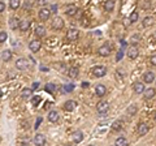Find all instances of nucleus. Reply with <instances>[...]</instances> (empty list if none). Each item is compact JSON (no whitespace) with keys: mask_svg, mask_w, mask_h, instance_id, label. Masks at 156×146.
<instances>
[{"mask_svg":"<svg viewBox=\"0 0 156 146\" xmlns=\"http://www.w3.org/2000/svg\"><path fill=\"white\" fill-rule=\"evenodd\" d=\"M78 36H80V31H78V29H69L68 33H66V38H68L70 42H76L77 39H78Z\"/></svg>","mask_w":156,"mask_h":146,"instance_id":"nucleus-3","label":"nucleus"},{"mask_svg":"<svg viewBox=\"0 0 156 146\" xmlns=\"http://www.w3.org/2000/svg\"><path fill=\"white\" fill-rule=\"evenodd\" d=\"M95 93H96L98 97H104L105 94H107V87L102 84L96 85V86H95Z\"/></svg>","mask_w":156,"mask_h":146,"instance_id":"nucleus-14","label":"nucleus"},{"mask_svg":"<svg viewBox=\"0 0 156 146\" xmlns=\"http://www.w3.org/2000/svg\"><path fill=\"white\" fill-rule=\"evenodd\" d=\"M73 89H74L73 85H65V86H64V91H72Z\"/></svg>","mask_w":156,"mask_h":146,"instance_id":"nucleus-37","label":"nucleus"},{"mask_svg":"<svg viewBox=\"0 0 156 146\" xmlns=\"http://www.w3.org/2000/svg\"><path fill=\"white\" fill-rule=\"evenodd\" d=\"M77 107V103L76 101H66L65 103H64V108L66 110V111H69V112H72V111H74Z\"/></svg>","mask_w":156,"mask_h":146,"instance_id":"nucleus-18","label":"nucleus"},{"mask_svg":"<svg viewBox=\"0 0 156 146\" xmlns=\"http://www.w3.org/2000/svg\"><path fill=\"white\" fill-rule=\"evenodd\" d=\"M30 28V21L29 20H22L20 24V30L21 31H27Z\"/></svg>","mask_w":156,"mask_h":146,"instance_id":"nucleus-27","label":"nucleus"},{"mask_svg":"<svg viewBox=\"0 0 156 146\" xmlns=\"http://www.w3.org/2000/svg\"><path fill=\"white\" fill-rule=\"evenodd\" d=\"M148 130H150L148 124H146V123H139L138 124V133L141 136H146L148 133Z\"/></svg>","mask_w":156,"mask_h":146,"instance_id":"nucleus-11","label":"nucleus"},{"mask_svg":"<svg viewBox=\"0 0 156 146\" xmlns=\"http://www.w3.org/2000/svg\"><path fill=\"white\" fill-rule=\"evenodd\" d=\"M113 146H116V145H113Z\"/></svg>","mask_w":156,"mask_h":146,"instance_id":"nucleus-48","label":"nucleus"},{"mask_svg":"<svg viewBox=\"0 0 156 146\" xmlns=\"http://www.w3.org/2000/svg\"><path fill=\"white\" fill-rule=\"evenodd\" d=\"M40 101H42V99H40L39 95H38V97H34V98L31 99V102H33V104H34V106H38V103H39Z\"/></svg>","mask_w":156,"mask_h":146,"instance_id":"nucleus-36","label":"nucleus"},{"mask_svg":"<svg viewBox=\"0 0 156 146\" xmlns=\"http://www.w3.org/2000/svg\"><path fill=\"white\" fill-rule=\"evenodd\" d=\"M150 63H151V65H153V67H156V55H153V56H151Z\"/></svg>","mask_w":156,"mask_h":146,"instance_id":"nucleus-39","label":"nucleus"},{"mask_svg":"<svg viewBox=\"0 0 156 146\" xmlns=\"http://www.w3.org/2000/svg\"><path fill=\"white\" fill-rule=\"evenodd\" d=\"M33 90H38L39 89V82L38 81H35V82H33V87H31Z\"/></svg>","mask_w":156,"mask_h":146,"instance_id":"nucleus-41","label":"nucleus"},{"mask_svg":"<svg viewBox=\"0 0 156 146\" xmlns=\"http://www.w3.org/2000/svg\"><path fill=\"white\" fill-rule=\"evenodd\" d=\"M20 146H29V143H22V145H20Z\"/></svg>","mask_w":156,"mask_h":146,"instance_id":"nucleus-44","label":"nucleus"},{"mask_svg":"<svg viewBox=\"0 0 156 146\" xmlns=\"http://www.w3.org/2000/svg\"><path fill=\"white\" fill-rule=\"evenodd\" d=\"M77 12H78V8H77L74 4H69L68 7H66V9H65V13H66V16H69V17H73V16H76L77 14Z\"/></svg>","mask_w":156,"mask_h":146,"instance_id":"nucleus-12","label":"nucleus"},{"mask_svg":"<svg viewBox=\"0 0 156 146\" xmlns=\"http://www.w3.org/2000/svg\"><path fill=\"white\" fill-rule=\"evenodd\" d=\"M65 146H72V145H69V143H68V145H65Z\"/></svg>","mask_w":156,"mask_h":146,"instance_id":"nucleus-46","label":"nucleus"},{"mask_svg":"<svg viewBox=\"0 0 156 146\" xmlns=\"http://www.w3.org/2000/svg\"><path fill=\"white\" fill-rule=\"evenodd\" d=\"M46 91H47V93H50V94H54L55 93V90H56V85L55 84H47L46 85Z\"/></svg>","mask_w":156,"mask_h":146,"instance_id":"nucleus-32","label":"nucleus"},{"mask_svg":"<svg viewBox=\"0 0 156 146\" xmlns=\"http://www.w3.org/2000/svg\"><path fill=\"white\" fill-rule=\"evenodd\" d=\"M51 12L52 11L50 8H46V7H43V8L39 11V18L42 21H47L50 17H51Z\"/></svg>","mask_w":156,"mask_h":146,"instance_id":"nucleus-5","label":"nucleus"},{"mask_svg":"<svg viewBox=\"0 0 156 146\" xmlns=\"http://www.w3.org/2000/svg\"><path fill=\"white\" fill-rule=\"evenodd\" d=\"M7 38H8V35H7V33L4 30L0 31V43H4L7 41Z\"/></svg>","mask_w":156,"mask_h":146,"instance_id":"nucleus-34","label":"nucleus"},{"mask_svg":"<svg viewBox=\"0 0 156 146\" xmlns=\"http://www.w3.org/2000/svg\"><path fill=\"white\" fill-rule=\"evenodd\" d=\"M34 34H35V36H37V38H42V36L46 35V28L43 25L37 26V28H35Z\"/></svg>","mask_w":156,"mask_h":146,"instance_id":"nucleus-19","label":"nucleus"},{"mask_svg":"<svg viewBox=\"0 0 156 146\" xmlns=\"http://www.w3.org/2000/svg\"><path fill=\"white\" fill-rule=\"evenodd\" d=\"M72 138H73V142L80 143V142H82V140H83V133L81 132V130H77V132L73 133Z\"/></svg>","mask_w":156,"mask_h":146,"instance_id":"nucleus-20","label":"nucleus"},{"mask_svg":"<svg viewBox=\"0 0 156 146\" xmlns=\"http://www.w3.org/2000/svg\"><path fill=\"white\" fill-rule=\"evenodd\" d=\"M20 24H21V21L18 20L17 17H12L11 20H9V26L12 29H20Z\"/></svg>","mask_w":156,"mask_h":146,"instance_id":"nucleus-23","label":"nucleus"},{"mask_svg":"<svg viewBox=\"0 0 156 146\" xmlns=\"http://www.w3.org/2000/svg\"><path fill=\"white\" fill-rule=\"evenodd\" d=\"M111 52H112V46L108 45V43L103 45L102 47H99V50H98V53H99L100 56H103V57L109 56V55H111Z\"/></svg>","mask_w":156,"mask_h":146,"instance_id":"nucleus-1","label":"nucleus"},{"mask_svg":"<svg viewBox=\"0 0 156 146\" xmlns=\"http://www.w3.org/2000/svg\"><path fill=\"white\" fill-rule=\"evenodd\" d=\"M16 68L20 70H25L29 68V60L25 59V57H21V59H18L17 62H16Z\"/></svg>","mask_w":156,"mask_h":146,"instance_id":"nucleus-6","label":"nucleus"},{"mask_svg":"<svg viewBox=\"0 0 156 146\" xmlns=\"http://www.w3.org/2000/svg\"><path fill=\"white\" fill-rule=\"evenodd\" d=\"M56 9H57V5H54V7H52V12H57Z\"/></svg>","mask_w":156,"mask_h":146,"instance_id":"nucleus-43","label":"nucleus"},{"mask_svg":"<svg viewBox=\"0 0 156 146\" xmlns=\"http://www.w3.org/2000/svg\"><path fill=\"white\" fill-rule=\"evenodd\" d=\"M133 90L135 94H143L145 93V84H142V82H135V84L133 85Z\"/></svg>","mask_w":156,"mask_h":146,"instance_id":"nucleus-13","label":"nucleus"},{"mask_svg":"<svg viewBox=\"0 0 156 146\" xmlns=\"http://www.w3.org/2000/svg\"><path fill=\"white\" fill-rule=\"evenodd\" d=\"M143 95H145V99H152L153 97L156 95V90L153 89V87H148V89L145 90Z\"/></svg>","mask_w":156,"mask_h":146,"instance_id":"nucleus-17","label":"nucleus"},{"mask_svg":"<svg viewBox=\"0 0 156 146\" xmlns=\"http://www.w3.org/2000/svg\"><path fill=\"white\" fill-rule=\"evenodd\" d=\"M4 11H5V4L4 1H0V13H4Z\"/></svg>","mask_w":156,"mask_h":146,"instance_id":"nucleus-40","label":"nucleus"},{"mask_svg":"<svg viewBox=\"0 0 156 146\" xmlns=\"http://www.w3.org/2000/svg\"><path fill=\"white\" fill-rule=\"evenodd\" d=\"M152 24H153V17H151V16L145 17V18H143V21H142L143 28H148V26H151Z\"/></svg>","mask_w":156,"mask_h":146,"instance_id":"nucleus-24","label":"nucleus"},{"mask_svg":"<svg viewBox=\"0 0 156 146\" xmlns=\"http://www.w3.org/2000/svg\"><path fill=\"white\" fill-rule=\"evenodd\" d=\"M96 110L99 114H105L109 110V103L107 101H100L99 103L96 104Z\"/></svg>","mask_w":156,"mask_h":146,"instance_id":"nucleus-4","label":"nucleus"},{"mask_svg":"<svg viewBox=\"0 0 156 146\" xmlns=\"http://www.w3.org/2000/svg\"><path fill=\"white\" fill-rule=\"evenodd\" d=\"M92 74L95 77H104L107 74V68L104 65H98L92 68Z\"/></svg>","mask_w":156,"mask_h":146,"instance_id":"nucleus-2","label":"nucleus"},{"mask_svg":"<svg viewBox=\"0 0 156 146\" xmlns=\"http://www.w3.org/2000/svg\"><path fill=\"white\" fill-rule=\"evenodd\" d=\"M78 73H80L78 68H77V67H72L70 69L68 70V76L70 77V78H76V77L78 76Z\"/></svg>","mask_w":156,"mask_h":146,"instance_id":"nucleus-25","label":"nucleus"},{"mask_svg":"<svg viewBox=\"0 0 156 146\" xmlns=\"http://www.w3.org/2000/svg\"><path fill=\"white\" fill-rule=\"evenodd\" d=\"M122 121L121 120H116L113 121V124H112V129L113 130H121L122 129Z\"/></svg>","mask_w":156,"mask_h":146,"instance_id":"nucleus-31","label":"nucleus"},{"mask_svg":"<svg viewBox=\"0 0 156 146\" xmlns=\"http://www.w3.org/2000/svg\"><path fill=\"white\" fill-rule=\"evenodd\" d=\"M138 55H139L138 47H137V46H130V47H129V50H128V57H129V59L134 60V59H137V57H138Z\"/></svg>","mask_w":156,"mask_h":146,"instance_id":"nucleus-7","label":"nucleus"},{"mask_svg":"<svg viewBox=\"0 0 156 146\" xmlns=\"http://www.w3.org/2000/svg\"><path fill=\"white\" fill-rule=\"evenodd\" d=\"M88 85H90V84H88V82H83V84H82V86H83V87H87Z\"/></svg>","mask_w":156,"mask_h":146,"instance_id":"nucleus-42","label":"nucleus"},{"mask_svg":"<svg viewBox=\"0 0 156 146\" xmlns=\"http://www.w3.org/2000/svg\"><path fill=\"white\" fill-rule=\"evenodd\" d=\"M34 143L37 146H44L46 145V137L42 133H37L34 137Z\"/></svg>","mask_w":156,"mask_h":146,"instance_id":"nucleus-10","label":"nucleus"},{"mask_svg":"<svg viewBox=\"0 0 156 146\" xmlns=\"http://www.w3.org/2000/svg\"><path fill=\"white\" fill-rule=\"evenodd\" d=\"M62 28H64V21H62L61 17L54 18V21H52V29L54 30H61Z\"/></svg>","mask_w":156,"mask_h":146,"instance_id":"nucleus-8","label":"nucleus"},{"mask_svg":"<svg viewBox=\"0 0 156 146\" xmlns=\"http://www.w3.org/2000/svg\"><path fill=\"white\" fill-rule=\"evenodd\" d=\"M143 80H145L146 84H151V82L155 81V73L151 72V70H147L145 73V76H143Z\"/></svg>","mask_w":156,"mask_h":146,"instance_id":"nucleus-16","label":"nucleus"},{"mask_svg":"<svg viewBox=\"0 0 156 146\" xmlns=\"http://www.w3.org/2000/svg\"><path fill=\"white\" fill-rule=\"evenodd\" d=\"M114 5H116L114 0H107V1L104 3V11H107V12H113Z\"/></svg>","mask_w":156,"mask_h":146,"instance_id":"nucleus-21","label":"nucleus"},{"mask_svg":"<svg viewBox=\"0 0 156 146\" xmlns=\"http://www.w3.org/2000/svg\"><path fill=\"white\" fill-rule=\"evenodd\" d=\"M137 111H138V107H137V104H130V106L126 108V112H128V115H130V116L135 115Z\"/></svg>","mask_w":156,"mask_h":146,"instance_id":"nucleus-26","label":"nucleus"},{"mask_svg":"<svg viewBox=\"0 0 156 146\" xmlns=\"http://www.w3.org/2000/svg\"><path fill=\"white\" fill-rule=\"evenodd\" d=\"M20 5H21V0H11V1H9V7H11L13 11L18 9Z\"/></svg>","mask_w":156,"mask_h":146,"instance_id":"nucleus-30","label":"nucleus"},{"mask_svg":"<svg viewBox=\"0 0 156 146\" xmlns=\"http://www.w3.org/2000/svg\"><path fill=\"white\" fill-rule=\"evenodd\" d=\"M31 94H33V89H29V87H26V89L22 90V93H21V97H22L23 99H29L31 97Z\"/></svg>","mask_w":156,"mask_h":146,"instance_id":"nucleus-28","label":"nucleus"},{"mask_svg":"<svg viewBox=\"0 0 156 146\" xmlns=\"http://www.w3.org/2000/svg\"><path fill=\"white\" fill-rule=\"evenodd\" d=\"M11 59H12V52H11V50H3V51H1V60H3L4 63L9 62Z\"/></svg>","mask_w":156,"mask_h":146,"instance_id":"nucleus-22","label":"nucleus"},{"mask_svg":"<svg viewBox=\"0 0 156 146\" xmlns=\"http://www.w3.org/2000/svg\"><path fill=\"white\" fill-rule=\"evenodd\" d=\"M139 41H141V36H139V35H134V36H131V38H130V43L133 46H135Z\"/></svg>","mask_w":156,"mask_h":146,"instance_id":"nucleus-35","label":"nucleus"},{"mask_svg":"<svg viewBox=\"0 0 156 146\" xmlns=\"http://www.w3.org/2000/svg\"><path fill=\"white\" fill-rule=\"evenodd\" d=\"M114 145L116 146H128V141H126L125 137H119L114 141Z\"/></svg>","mask_w":156,"mask_h":146,"instance_id":"nucleus-29","label":"nucleus"},{"mask_svg":"<svg viewBox=\"0 0 156 146\" xmlns=\"http://www.w3.org/2000/svg\"><path fill=\"white\" fill-rule=\"evenodd\" d=\"M47 118H48V120L51 121V123H56V121H59L60 119V115L57 111H55V110H52V111H50L48 115H47Z\"/></svg>","mask_w":156,"mask_h":146,"instance_id":"nucleus-15","label":"nucleus"},{"mask_svg":"<svg viewBox=\"0 0 156 146\" xmlns=\"http://www.w3.org/2000/svg\"><path fill=\"white\" fill-rule=\"evenodd\" d=\"M153 119H155V123H156V114H155V118H153Z\"/></svg>","mask_w":156,"mask_h":146,"instance_id":"nucleus-45","label":"nucleus"},{"mask_svg":"<svg viewBox=\"0 0 156 146\" xmlns=\"http://www.w3.org/2000/svg\"><path fill=\"white\" fill-rule=\"evenodd\" d=\"M90 146H94V145H90Z\"/></svg>","mask_w":156,"mask_h":146,"instance_id":"nucleus-47","label":"nucleus"},{"mask_svg":"<svg viewBox=\"0 0 156 146\" xmlns=\"http://www.w3.org/2000/svg\"><path fill=\"white\" fill-rule=\"evenodd\" d=\"M122 56H124V51H120V52L119 53H117V56H116V60H117V62H120V60H121L122 59Z\"/></svg>","mask_w":156,"mask_h":146,"instance_id":"nucleus-38","label":"nucleus"},{"mask_svg":"<svg viewBox=\"0 0 156 146\" xmlns=\"http://www.w3.org/2000/svg\"><path fill=\"white\" fill-rule=\"evenodd\" d=\"M138 18H139L138 12H131L130 16H129V20H130V22H131V24L137 22V21H138Z\"/></svg>","mask_w":156,"mask_h":146,"instance_id":"nucleus-33","label":"nucleus"},{"mask_svg":"<svg viewBox=\"0 0 156 146\" xmlns=\"http://www.w3.org/2000/svg\"><path fill=\"white\" fill-rule=\"evenodd\" d=\"M40 47H42V43H40L38 39L31 41V42L29 43V48H30L31 52H38V51L40 50Z\"/></svg>","mask_w":156,"mask_h":146,"instance_id":"nucleus-9","label":"nucleus"}]
</instances>
